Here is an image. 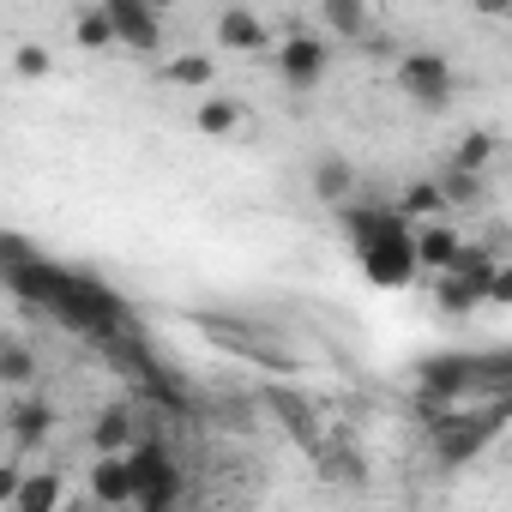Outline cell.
Returning a JSON list of instances; mask_svg holds the SVG:
<instances>
[{"instance_id": "cell-1", "label": "cell", "mask_w": 512, "mask_h": 512, "mask_svg": "<svg viewBox=\"0 0 512 512\" xmlns=\"http://www.w3.org/2000/svg\"><path fill=\"white\" fill-rule=\"evenodd\" d=\"M350 235H356V266L368 272V284L398 290L416 278V253H410V223L380 205V211H350Z\"/></svg>"}, {"instance_id": "cell-20", "label": "cell", "mask_w": 512, "mask_h": 512, "mask_svg": "<svg viewBox=\"0 0 512 512\" xmlns=\"http://www.w3.org/2000/svg\"><path fill=\"white\" fill-rule=\"evenodd\" d=\"M73 37H79V49H115V31H109V13L103 7H85L79 19H73Z\"/></svg>"}, {"instance_id": "cell-22", "label": "cell", "mask_w": 512, "mask_h": 512, "mask_svg": "<svg viewBox=\"0 0 512 512\" xmlns=\"http://www.w3.org/2000/svg\"><path fill=\"white\" fill-rule=\"evenodd\" d=\"M440 187V205H482V175H464V169H446V181H434Z\"/></svg>"}, {"instance_id": "cell-15", "label": "cell", "mask_w": 512, "mask_h": 512, "mask_svg": "<svg viewBox=\"0 0 512 512\" xmlns=\"http://www.w3.org/2000/svg\"><path fill=\"white\" fill-rule=\"evenodd\" d=\"M314 193H320V199H332V205H338V199H350V193H356V163H350V157H338V151H332V157H314Z\"/></svg>"}, {"instance_id": "cell-4", "label": "cell", "mask_w": 512, "mask_h": 512, "mask_svg": "<svg viewBox=\"0 0 512 512\" xmlns=\"http://www.w3.org/2000/svg\"><path fill=\"white\" fill-rule=\"evenodd\" d=\"M398 85H404V97H410L422 115H440V109L452 103V91H458L452 61H446L440 49H410V55H398Z\"/></svg>"}, {"instance_id": "cell-7", "label": "cell", "mask_w": 512, "mask_h": 512, "mask_svg": "<svg viewBox=\"0 0 512 512\" xmlns=\"http://www.w3.org/2000/svg\"><path fill=\"white\" fill-rule=\"evenodd\" d=\"M326 67H332V49H326L320 37L296 31V37H284V43H278V73H284V85H290V91H314V85L326 79Z\"/></svg>"}, {"instance_id": "cell-13", "label": "cell", "mask_w": 512, "mask_h": 512, "mask_svg": "<svg viewBox=\"0 0 512 512\" xmlns=\"http://www.w3.org/2000/svg\"><path fill=\"white\" fill-rule=\"evenodd\" d=\"M37 374H43L37 350H31V344H19V338H7V332H0V386H37Z\"/></svg>"}, {"instance_id": "cell-11", "label": "cell", "mask_w": 512, "mask_h": 512, "mask_svg": "<svg viewBox=\"0 0 512 512\" xmlns=\"http://www.w3.org/2000/svg\"><path fill=\"white\" fill-rule=\"evenodd\" d=\"M91 494H97V506H133V470H127V458H97L91 464Z\"/></svg>"}, {"instance_id": "cell-14", "label": "cell", "mask_w": 512, "mask_h": 512, "mask_svg": "<svg viewBox=\"0 0 512 512\" xmlns=\"http://www.w3.org/2000/svg\"><path fill=\"white\" fill-rule=\"evenodd\" d=\"M193 127H199L205 139H229V133H241V103H235V97H199Z\"/></svg>"}, {"instance_id": "cell-9", "label": "cell", "mask_w": 512, "mask_h": 512, "mask_svg": "<svg viewBox=\"0 0 512 512\" xmlns=\"http://www.w3.org/2000/svg\"><path fill=\"white\" fill-rule=\"evenodd\" d=\"M217 43L223 49H272V31H266V19H253L247 7H223L217 13Z\"/></svg>"}, {"instance_id": "cell-23", "label": "cell", "mask_w": 512, "mask_h": 512, "mask_svg": "<svg viewBox=\"0 0 512 512\" xmlns=\"http://www.w3.org/2000/svg\"><path fill=\"white\" fill-rule=\"evenodd\" d=\"M13 73H19V79H49V73H55V55H49L43 43H19V49H13Z\"/></svg>"}, {"instance_id": "cell-18", "label": "cell", "mask_w": 512, "mask_h": 512, "mask_svg": "<svg viewBox=\"0 0 512 512\" xmlns=\"http://www.w3.org/2000/svg\"><path fill=\"white\" fill-rule=\"evenodd\" d=\"M320 25H326L332 37H368V31H374L368 7H350V0H320Z\"/></svg>"}, {"instance_id": "cell-5", "label": "cell", "mask_w": 512, "mask_h": 512, "mask_svg": "<svg viewBox=\"0 0 512 512\" xmlns=\"http://www.w3.org/2000/svg\"><path fill=\"white\" fill-rule=\"evenodd\" d=\"M488 362H476V356H464V350H446V356H428L422 368H416V392L428 398V404H452V398H464L470 386H476V374H482Z\"/></svg>"}, {"instance_id": "cell-19", "label": "cell", "mask_w": 512, "mask_h": 512, "mask_svg": "<svg viewBox=\"0 0 512 512\" xmlns=\"http://www.w3.org/2000/svg\"><path fill=\"white\" fill-rule=\"evenodd\" d=\"M392 211H398L410 229H416V223H434V217H440V187H434V181H410Z\"/></svg>"}, {"instance_id": "cell-3", "label": "cell", "mask_w": 512, "mask_h": 512, "mask_svg": "<svg viewBox=\"0 0 512 512\" xmlns=\"http://www.w3.org/2000/svg\"><path fill=\"white\" fill-rule=\"evenodd\" d=\"M127 470H133V506L139 512H169L175 500H181V464L163 452V446H151V440H139L133 452H127Z\"/></svg>"}, {"instance_id": "cell-24", "label": "cell", "mask_w": 512, "mask_h": 512, "mask_svg": "<svg viewBox=\"0 0 512 512\" xmlns=\"http://www.w3.org/2000/svg\"><path fill=\"white\" fill-rule=\"evenodd\" d=\"M19 482H25V470H19V464H0V506H13Z\"/></svg>"}, {"instance_id": "cell-12", "label": "cell", "mask_w": 512, "mask_h": 512, "mask_svg": "<svg viewBox=\"0 0 512 512\" xmlns=\"http://www.w3.org/2000/svg\"><path fill=\"white\" fill-rule=\"evenodd\" d=\"M7 422H13V440H19V446H43V440L55 434V410H49L43 398H19Z\"/></svg>"}, {"instance_id": "cell-21", "label": "cell", "mask_w": 512, "mask_h": 512, "mask_svg": "<svg viewBox=\"0 0 512 512\" xmlns=\"http://www.w3.org/2000/svg\"><path fill=\"white\" fill-rule=\"evenodd\" d=\"M488 157H494V133H488V127H476V133H464V145L452 151V169L482 175V169H488Z\"/></svg>"}, {"instance_id": "cell-17", "label": "cell", "mask_w": 512, "mask_h": 512, "mask_svg": "<svg viewBox=\"0 0 512 512\" xmlns=\"http://www.w3.org/2000/svg\"><path fill=\"white\" fill-rule=\"evenodd\" d=\"M55 506H61V476H55V470L25 476L19 494H13V512H55Z\"/></svg>"}, {"instance_id": "cell-8", "label": "cell", "mask_w": 512, "mask_h": 512, "mask_svg": "<svg viewBox=\"0 0 512 512\" xmlns=\"http://www.w3.org/2000/svg\"><path fill=\"white\" fill-rule=\"evenodd\" d=\"M410 253H416V272H434V278H440V272H452V266H458L464 235H458L452 223H440V217H434V223H416V229H410Z\"/></svg>"}, {"instance_id": "cell-2", "label": "cell", "mask_w": 512, "mask_h": 512, "mask_svg": "<svg viewBox=\"0 0 512 512\" xmlns=\"http://www.w3.org/2000/svg\"><path fill=\"white\" fill-rule=\"evenodd\" d=\"M500 422H506V404H488V410H458V416H440L434 422V458L446 464V470H458V464H470L494 434H500Z\"/></svg>"}, {"instance_id": "cell-10", "label": "cell", "mask_w": 512, "mask_h": 512, "mask_svg": "<svg viewBox=\"0 0 512 512\" xmlns=\"http://www.w3.org/2000/svg\"><path fill=\"white\" fill-rule=\"evenodd\" d=\"M91 446H97V458H127L139 440H133V416L115 404V410H103L97 422H91Z\"/></svg>"}, {"instance_id": "cell-6", "label": "cell", "mask_w": 512, "mask_h": 512, "mask_svg": "<svg viewBox=\"0 0 512 512\" xmlns=\"http://www.w3.org/2000/svg\"><path fill=\"white\" fill-rule=\"evenodd\" d=\"M109 13V31H115V49H133V55H157L163 49V19L151 0H103Z\"/></svg>"}, {"instance_id": "cell-16", "label": "cell", "mask_w": 512, "mask_h": 512, "mask_svg": "<svg viewBox=\"0 0 512 512\" xmlns=\"http://www.w3.org/2000/svg\"><path fill=\"white\" fill-rule=\"evenodd\" d=\"M211 79H217V61H211V55H169V61H163V85L211 91Z\"/></svg>"}]
</instances>
